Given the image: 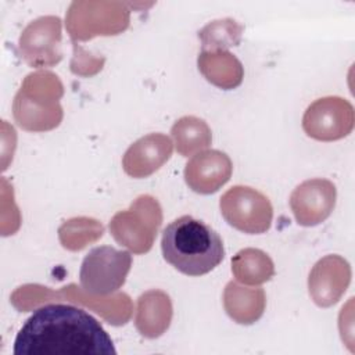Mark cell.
Returning <instances> with one entry per match:
<instances>
[{"label": "cell", "mask_w": 355, "mask_h": 355, "mask_svg": "<svg viewBox=\"0 0 355 355\" xmlns=\"http://www.w3.org/2000/svg\"><path fill=\"white\" fill-rule=\"evenodd\" d=\"M336 205V186L326 179L302 182L290 196V207L298 225L315 226L330 216Z\"/></svg>", "instance_id": "7"}, {"label": "cell", "mask_w": 355, "mask_h": 355, "mask_svg": "<svg viewBox=\"0 0 355 355\" xmlns=\"http://www.w3.org/2000/svg\"><path fill=\"white\" fill-rule=\"evenodd\" d=\"M172 154V141L161 133L147 135L135 141L125 153L123 171L133 178H146L158 171Z\"/></svg>", "instance_id": "10"}, {"label": "cell", "mask_w": 355, "mask_h": 355, "mask_svg": "<svg viewBox=\"0 0 355 355\" xmlns=\"http://www.w3.org/2000/svg\"><path fill=\"white\" fill-rule=\"evenodd\" d=\"M164 259L187 276H201L214 270L225 257L220 236L202 220L183 215L162 232Z\"/></svg>", "instance_id": "2"}, {"label": "cell", "mask_w": 355, "mask_h": 355, "mask_svg": "<svg viewBox=\"0 0 355 355\" xmlns=\"http://www.w3.org/2000/svg\"><path fill=\"white\" fill-rule=\"evenodd\" d=\"M162 215L159 204L150 196H140L128 211L114 215L110 230L114 239L136 254L147 252L154 243Z\"/></svg>", "instance_id": "4"}, {"label": "cell", "mask_w": 355, "mask_h": 355, "mask_svg": "<svg viewBox=\"0 0 355 355\" xmlns=\"http://www.w3.org/2000/svg\"><path fill=\"white\" fill-rule=\"evenodd\" d=\"M305 133L316 140L331 141L348 136L354 128V108L341 97H323L312 103L302 118Z\"/></svg>", "instance_id": "6"}, {"label": "cell", "mask_w": 355, "mask_h": 355, "mask_svg": "<svg viewBox=\"0 0 355 355\" xmlns=\"http://www.w3.org/2000/svg\"><path fill=\"white\" fill-rule=\"evenodd\" d=\"M46 18L32 22L19 37V51L24 60L32 67H50L61 60L57 50L61 39L60 18L49 32H43Z\"/></svg>", "instance_id": "11"}, {"label": "cell", "mask_w": 355, "mask_h": 355, "mask_svg": "<svg viewBox=\"0 0 355 355\" xmlns=\"http://www.w3.org/2000/svg\"><path fill=\"white\" fill-rule=\"evenodd\" d=\"M172 319V302L166 293L161 290H150L137 300V311L135 324L139 333L147 338L162 336Z\"/></svg>", "instance_id": "12"}, {"label": "cell", "mask_w": 355, "mask_h": 355, "mask_svg": "<svg viewBox=\"0 0 355 355\" xmlns=\"http://www.w3.org/2000/svg\"><path fill=\"white\" fill-rule=\"evenodd\" d=\"M176 150L183 157L202 150L211 144L212 136L208 125L196 116H183L172 126Z\"/></svg>", "instance_id": "15"}, {"label": "cell", "mask_w": 355, "mask_h": 355, "mask_svg": "<svg viewBox=\"0 0 355 355\" xmlns=\"http://www.w3.org/2000/svg\"><path fill=\"white\" fill-rule=\"evenodd\" d=\"M232 272L245 284H261L272 279L275 266L272 259L261 250L244 248L232 258Z\"/></svg>", "instance_id": "14"}, {"label": "cell", "mask_w": 355, "mask_h": 355, "mask_svg": "<svg viewBox=\"0 0 355 355\" xmlns=\"http://www.w3.org/2000/svg\"><path fill=\"white\" fill-rule=\"evenodd\" d=\"M132 268L129 251L116 250L111 245L94 247L83 258L79 280L82 288L90 295H108L119 290Z\"/></svg>", "instance_id": "3"}, {"label": "cell", "mask_w": 355, "mask_h": 355, "mask_svg": "<svg viewBox=\"0 0 355 355\" xmlns=\"http://www.w3.org/2000/svg\"><path fill=\"white\" fill-rule=\"evenodd\" d=\"M349 280V263L338 255H327L319 259L309 273V295L316 305L331 306L345 293Z\"/></svg>", "instance_id": "8"}, {"label": "cell", "mask_w": 355, "mask_h": 355, "mask_svg": "<svg viewBox=\"0 0 355 355\" xmlns=\"http://www.w3.org/2000/svg\"><path fill=\"white\" fill-rule=\"evenodd\" d=\"M230 158L218 150L196 154L184 168L187 186L200 194H211L219 190L232 175Z\"/></svg>", "instance_id": "9"}, {"label": "cell", "mask_w": 355, "mask_h": 355, "mask_svg": "<svg viewBox=\"0 0 355 355\" xmlns=\"http://www.w3.org/2000/svg\"><path fill=\"white\" fill-rule=\"evenodd\" d=\"M225 220L248 234H261L270 227L273 209L269 198L248 186H233L220 197Z\"/></svg>", "instance_id": "5"}, {"label": "cell", "mask_w": 355, "mask_h": 355, "mask_svg": "<svg viewBox=\"0 0 355 355\" xmlns=\"http://www.w3.org/2000/svg\"><path fill=\"white\" fill-rule=\"evenodd\" d=\"M116 349L100 322L69 304L37 308L14 341V355H115Z\"/></svg>", "instance_id": "1"}, {"label": "cell", "mask_w": 355, "mask_h": 355, "mask_svg": "<svg viewBox=\"0 0 355 355\" xmlns=\"http://www.w3.org/2000/svg\"><path fill=\"white\" fill-rule=\"evenodd\" d=\"M237 58H234L232 54L226 51H201L198 55V61L219 67V68H211V67H200V71L202 75L214 83L215 86H219L222 89H233L239 86L243 80V67L241 64H237L234 67L223 68L232 62H234Z\"/></svg>", "instance_id": "16"}, {"label": "cell", "mask_w": 355, "mask_h": 355, "mask_svg": "<svg viewBox=\"0 0 355 355\" xmlns=\"http://www.w3.org/2000/svg\"><path fill=\"white\" fill-rule=\"evenodd\" d=\"M265 301L262 288H245L234 282L227 283L223 294L225 311L240 324L255 323L263 313Z\"/></svg>", "instance_id": "13"}]
</instances>
